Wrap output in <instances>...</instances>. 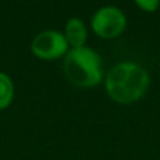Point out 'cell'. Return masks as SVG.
I'll return each instance as SVG.
<instances>
[{"instance_id":"cell-1","label":"cell","mask_w":160,"mask_h":160,"mask_svg":"<svg viewBox=\"0 0 160 160\" xmlns=\"http://www.w3.org/2000/svg\"><path fill=\"white\" fill-rule=\"evenodd\" d=\"M105 87L108 96L114 101L128 104L143 97L149 87V76L141 66L124 62L108 72Z\"/></svg>"},{"instance_id":"cell-2","label":"cell","mask_w":160,"mask_h":160,"mask_svg":"<svg viewBox=\"0 0 160 160\" xmlns=\"http://www.w3.org/2000/svg\"><path fill=\"white\" fill-rule=\"evenodd\" d=\"M65 73L79 87H93L101 82V58L86 47L73 48L65 56Z\"/></svg>"},{"instance_id":"cell-3","label":"cell","mask_w":160,"mask_h":160,"mask_svg":"<svg viewBox=\"0 0 160 160\" xmlns=\"http://www.w3.org/2000/svg\"><path fill=\"white\" fill-rule=\"evenodd\" d=\"M91 25L97 35L102 38H114L125 30L127 18L119 8L107 6V7L100 8L93 16Z\"/></svg>"},{"instance_id":"cell-4","label":"cell","mask_w":160,"mask_h":160,"mask_svg":"<svg viewBox=\"0 0 160 160\" xmlns=\"http://www.w3.org/2000/svg\"><path fill=\"white\" fill-rule=\"evenodd\" d=\"M68 41L65 35L58 31H42L34 38L31 49L35 56L41 59H56L68 51Z\"/></svg>"},{"instance_id":"cell-5","label":"cell","mask_w":160,"mask_h":160,"mask_svg":"<svg viewBox=\"0 0 160 160\" xmlns=\"http://www.w3.org/2000/svg\"><path fill=\"white\" fill-rule=\"evenodd\" d=\"M65 38H66L68 44H70L73 48L83 47V44L86 42V38H87V31H86V27L82 20L73 17L66 22Z\"/></svg>"},{"instance_id":"cell-6","label":"cell","mask_w":160,"mask_h":160,"mask_svg":"<svg viewBox=\"0 0 160 160\" xmlns=\"http://www.w3.org/2000/svg\"><path fill=\"white\" fill-rule=\"evenodd\" d=\"M14 96L13 82L6 73L0 72V110L8 107Z\"/></svg>"},{"instance_id":"cell-7","label":"cell","mask_w":160,"mask_h":160,"mask_svg":"<svg viewBox=\"0 0 160 160\" xmlns=\"http://www.w3.org/2000/svg\"><path fill=\"white\" fill-rule=\"evenodd\" d=\"M136 4L145 11H155L159 7L160 0H135Z\"/></svg>"}]
</instances>
